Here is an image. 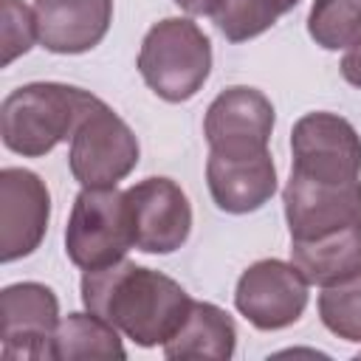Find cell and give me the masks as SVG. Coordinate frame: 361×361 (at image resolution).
Listing matches in <instances>:
<instances>
[{
    "label": "cell",
    "instance_id": "cell-23",
    "mask_svg": "<svg viewBox=\"0 0 361 361\" xmlns=\"http://www.w3.org/2000/svg\"><path fill=\"white\" fill-rule=\"evenodd\" d=\"M172 3L180 6L192 17H214L226 0H172Z\"/></svg>",
    "mask_w": 361,
    "mask_h": 361
},
{
    "label": "cell",
    "instance_id": "cell-17",
    "mask_svg": "<svg viewBox=\"0 0 361 361\" xmlns=\"http://www.w3.org/2000/svg\"><path fill=\"white\" fill-rule=\"evenodd\" d=\"M71 361V358H127L118 330L104 322L102 316L68 313L51 341V361Z\"/></svg>",
    "mask_w": 361,
    "mask_h": 361
},
{
    "label": "cell",
    "instance_id": "cell-5",
    "mask_svg": "<svg viewBox=\"0 0 361 361\" xmlns=\"http://www.w3.org/2000/svg\"><path fill=\"white\" fill-rule=\"evenodd\" d=\"M138 155L133 127L107 102H99L71 138L68 169L79 186H116L138 166Z\"/></svg>",
    "mask_w": 361,
    "mask_h": 361
},
{
    "label": "cell",
    "instance_id": "cell-18",
    "mask_svg": "<svg viewBox=\"0 0 361 361\" xmlns=\"http://www.w3.org/2000/svg\"><path fill=\"white\" fill-rule=\"evenodd\" d=\"M296 6L299 0H226L214 14V25L228 42H245L265 34Z\"/></svg>",
    "mask_w": 361,
    "mask_h": 361
},
{
    "label": "cell",
    "instance_id": "cell-8",
    "mask_svg": "<svg viewBox=\"0 0 361 361\" xmlns=\"http://www.w3.org/2000/svg\"><path fill=\"white\" fill-rule=\"evenodd\" d=\"M274 121V104L262 90L231 85L212 99L203 116V135L214 155H259L268 152Z\"/></svg>",
    "mask_w": 361,
    "mask_h": 361
},
{
    "label": "cell",
    "instance_id": "cell-13",
    "mask_svg": "<svg viewBox=\"0 0 361 361\" xmlns=\"http://www.w3.org/2000/svg\"><path fill=\"white\" fill-rule=\"evenodd\" d=\"M39 45L51 54H87L110 31L113 0H34Z\"/></svg>",
    "mask_w": 361,
    "mask_h": 361
},
{
    "label": "cell",
    "instance_id": "cell-22",
    "mask_svg": "<svg viewBox=\"0 0 361 361\" xmlns=\"http://www.w3.org/2000/svg\"><path fill=\"white\" fill-rule=\"evenodd\" d=\"M341 76L353 85V87H361V37L347 48V54L341 56Z\"/></svg>",
    "mask_w": 361,
    "mask_h": 361
},
{
    "label": "cell",
    "instance_id": "cell-6",
    "mask_svg": "<svg viewBox=\"0 0 361 361\" xmlns=\"http://www.w3.org/2000/svg\"><path fill=\"white\" fill-rule=\"evenodd\" d=\"M290 172L305 178L333 183L361 178V135L338 113H305L290 130Z\"/></svg>",
    "mask_w": 361,
    "mask_h": 361
},
{
    "label": "cell",
    "instance_id": "cell-21",
    "mask_svg": "<svg viewBox=\"0 0 361 361\" xmlns=\"http://www.w3.org/2000/svg\"><path fill=\"white\" fill-rule=\"evenodd\" d=\"M34 42H39L34 6H25L23 0H0V48H3V68H8L17 56L28 54Z\"/></svg>",
    "mask_w": 361,
    "mask_h": 361
},
{
    "label": "cell",
    "instance_id": "cell-7",
    "mask_svg": "<svg viewBox=\"0 0 361 361\" xmlns=\"http://www.w3.org/2000/svg\"><path fill=\"white\" fill-rule=\"evenodd\" d=\"M310 282L293 262L257 259L251 262L234 288V307L257 330H285L296 324L307 307Z\"/></svg>",
    "mask_w": 361,
    "mask_h": 361
},
{
    "label": "cell",
    "instance_id": "cell-14",
    "mask_svg": "<svg viewBox=\"0 0 361 361\" xmlns=\"http://www.w3.org/2000/svg\"><path fill=\"white\" fill-rule=\"evenodd\" d=\"M206 183L214 206L226 214H248L262 209L276 192V166L271 152L259 155H214L206 161Z\"/></svg>",
    "mask_w": 361,
    "mask_h": 361
},
{
    "label": "cell",
    "instance_id": "cell-15",
    "mask_svg": "<svg viewBox=\"0 0 361 361\" xmlns=\"http://www.w3.org/2000/svg\"><path fill=\"white\" fill-rule=\"evenodd\" d=\"M161 347H164V355L172 361H178V358L226 361L234 355L237 327H234V319L223 307H217L212 302H192L180 327Z\"/></svg>",
    "mask_w": 361,
    "mask_h": 361
},
{
    "label": "cell",
    "instance_id": "cell-10",
    "mask_svg": "<svg viewBox=\"0 0 361 361\" xmlns=\"http://www.w3.org/2000/svg\"><path fill=\"white\" fill-rule=\"evenodd\" d=\"M290 240H319L361 220V178L333 183L290 172L282 189Z\"/></svg>",
    "mask_w": 361,
    "mask_h": 361
},
{
    "label": "cell",
    "instance_id": "cell-11",
    "mask_svg": "<svg viewBox=\"0 0 361 361\" xmlns=\"http://www.w3.org/2000/svg\"><path fill=\"white\" fill-rule=\"evenodd\" d=\"M3 341L0 355L6 361H51V341L59 327V299L42 282H14L0 293Z\"/></svg>",
    "mask_w": 361,
    "mask_h": 361
},
{
    "label": "cell",
    "instance_id": "cell-9",
    "mask_svg": "<svg viewBox=\"0 0 361 361\" xmlns=\"http://www.w3.org/2000/svg\"><path fill=\"white\" fill-rule=\"evenodd\" d=\"M133 245L144 254H172L192 234V206L172 178H144L124 189Z\"/></svg>",
    "mask_w": 361,
    "mask_h": 361
},
{
    "label": "cell",
    "instance_id": "cell-3",
    "mask_svg": "<svg viewBox=\"0 0 361 361\" xmlns=\"http://www.w3.org/2000/svg\"><path fill=\"white\" fill-rule=\"evenodd\" d=\"M138 73L158 99L189 102L212 73V39L195 20L166 17L144 34Z\"/></svg>",
    "mask_w": 361,
    "mask_h": 361
},
{
    "label": "cell",
    "instance_id": "cell-12",
    "mask_svg": "<svg viewBox=\"0 0 361 361\" xmlns=\"http://www.w3.org/2000/svg\"><path fill=\"white\" fill-rule=\"evenodd\" d=\"M51 220L45 180L23 166L0 169V259L14 262L39 248Z\"/></svg>",
    "mask_w": 361,
    "mask_h": 361
},
{
    "label": "cell",
    "instance_id": "cell-2",
    "mask_svg": "<svg viewBox=\"0 0 361 361\" xmlns=\"http://www.w3.org/2000/svg\"><path fill=\"white\" fill-rule=\"evenodd\" d=\"M102 99L65 82H31L11 90L0 107V138L23 158H42L73 138L82 118Z\"/></svg>",
    "mask_w": 361,
    "mask_h": 361
},
{
    "label": "cell",
    "instance_id": "cell-19",
    "mask_svg": "<svg viewBox=\"0 0 361 361\" xmlns=\"http://www.w3.org/2000/svg\"><path fill=\"white\" fill-rule=\"evenodd\" d=\"M307 34L324 51L350 48L361 37V0H313Z\"/></svg>",
    "mask_w": 361,
    "mask_h": 361
},
{
    "label": "cell",
    "instance_id": "cell-4",
    "mask_svg": "<svg viewBox=\"0 0 361 361\" xmlns=\"http://www.w3.org/2000/svg\"><path fill=\"white\" fill-rule=\"evenodd\" d=\"M133 245L127 197L116 186H82L65 226V254L82 268H104L124 259Z\"/></svg>",
    "mask_w": 361,
    "mask_h": 361
},
{
    "label": "cell",
    "instance_id": "cell-20",
    "mask_svg": "<svg viewBox=\"0 0 361 361\" xmlns=\"http://www.w3.org/2000/svg\"><path fill=\"white\" fill-rule=\"evenodd\" d=\"M316 307L322 324L333 336L361 344V271L336 285L322 288Z\"/></svg>",
    "mask_w": 361,
    "mask_h": 361
},
{
    "label": "cell",
    "instance_id": "cell-16",
    "mask_svg": "<svg viewBox=\"0 0 361 361\" xmlns=\"http://www.w3.org/2000/svg\"><path fill=\"white\" fill-rule=\"evenodd\" d=\"M290 262L299 274L319 288L336 285L361 271V220L353 226L319 237V240H290Z\"/></svg>",
    "mask_w": 361,
    "mask_h": 361
},
{
    "label": "cell",
    "instance_id": "cell-1",
    "mask_svg": "<svg viewBox=\"0 0 361 361\" xmlns=\"http://www.w3.org/2000/svg\"><path fill=\"white\" fill-rule=\"evenodd\" d=\"M85 310L110 322L138 347L164 344L186 319L192 296L172 276L118 259L82 274L79 282Z\"/></svg>",
    "mask_w": 361,
    "mask_h": 361
}]
</instances>
